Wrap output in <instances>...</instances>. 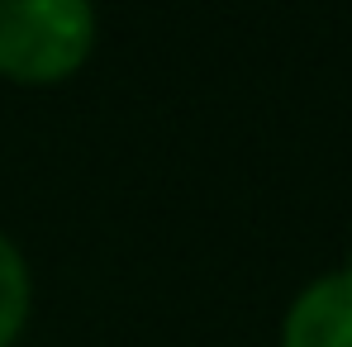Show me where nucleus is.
Returning a JSON list of instances; mask_svg holds the SVG:
<instances>
[{
    "label": "nucleus",
    "mask_w": 352,
    "mask_h": 347,
    "mask_svg": "<svg viewBox=\"0 0 352 347\" xmlns=\"http://www.w3.org/2000/svg\"><path fill=\"white\" fill-rule=\"evenodd\" d=\"M96 48L91 0H0V76L19 86H58Z\"/></svg>",
    "instance_id": "nucleus-1"
},
{
    "label": "nucleus",
    "mask_w": 352,
    "mask_h": 347,
    "mask_svg": "<svg viewBox=\"0 0 352 347\" xmlns=\"http://www.w3.org/2000/svg\"><path fill=\"white\" fill-rule=\"evenodd\" d=\"M281 347H352V267L329 271L295 295Z\"/></svg>",
    "instance_id": "nucleus-2"
},
{
    "label": "nucleus",
    "mask_w": 352,
    "mask_h": 347,
    "mask_svg": "<svg viewBox=\"0 0 352 347\" xmlns=\"http://www.w3.org/2000/svg\"><path fill=\"white\" fill-rule=\"evenodd\" d=\"M29 304H34V276L24 252L0 233V347H14L24 324H29Z\"/></svg>",
    "instance_id": "nucleus-3"
}]
</instances>
